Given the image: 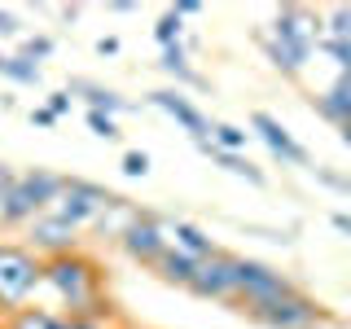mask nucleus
I'll use <instances>...</instances> for the list:
<instances>
[{
  "instance_id": "1",
  "label": "nucleus",
  "mask_w": 351,
  "mask_h": 329,
  "mask_svg": "<svg viewBox=\"0 0 351 329\" xmlns=\"http://www.w3.org/2000/svg\"><path fill=\"white\" fill-rule=\"evenodd\" d=\"M40 285H49L62 299L66 316H110V299L101 294V268L88 255L71 250V255L44 259V277Z\"/></svg>"
},
{
  "instance_id": "2",
  "label": "nucleus",
  "mask_w": 351,
  "mask_h": 329,
  "mask_svg": "<svg viewBox=\"0 0 351 329\" xmlns=\"http://www.w3.org/2000/svg\"><path fill=\"white\" fill-rule=\"evenodd\" d=\"M44 277V259L31 246L18 241H0V312L14 316L18 307L31 303V294L40 290Z\"/></svg>"
},
{
  "instance_id": "3",
  "label": "nucleus",
  "mask_w": 351,
  "mask_h": 329,
  "mask_svg": "<svg viewBox=\"0 0 351 329\" xmlns=\"http://www.w3.org/2000/svg\"><path fill=\"white\" fill-rule=\"evenodd\" d=\"M263 49H268V58H272L277 71L299 75L307 53H312V18H307V9H299V5L277 9V18H272V40H263Z\"/></svg>"
},
{
  "instance_id": "4",
  "label": "nucleus",
  "mask_w": 351,
  "mask_h": 329,
  "mask_svg": "<svg viewBox=\"0 0 351 329\" xmlns=\"http://www.w3.org/2000/svg\"><path fill=\"white\" fill-rule=\"evenodd\" d=\"M241 316H250V321L263 325V329H312V325H325L329 321L325 307L316 303V299H307L299 285H294L290 294H281V299H268V303H259V307H246Z\"/></svg>"
},
{
  "instance_id": "5",
  "label": "nucleus",
  "mask_w": 351,
  "mask_h": 329,
  "mask_svg": "<svg viewBox=\"0 0 351 329\" xmlns=\"http://www.w3.org/2000/svg\"><path fill=\"white\" fill-rule=\"evenodd\" d=\"M294 281L277 272L272 263L263 259H237V290H233V303L237 312H246V307H259L268 299H281V294H290Z\"/></svg>"
},
{
  "instance_id": "6",
  "label": "nucleus",
  "mask_w": 351,
  "mask_h": 329,
  "mask_svg": "<svg viewBox=\"0 0 351 329\" xmlns=\"http://www.w3.org/2000/svg\"><path fill=\"white\" fill-rule=\"evenodd\" d=\"M110 189H101V184H93V180H84V175H66V189L62 197L49 206V215L53 219H62V224H71L75 233H80L84 224H93L97 215H101V206L110 202Z\"/></svg>"
},
{
  "instance_id": "7",
  "label": "nucleus",
  "mask_w": 351,
  "mask_h": 329,
  "mask_svg": "<svg viewBox=\"0 0 351 329\" xmlns=\"http://www.w3.org/2000/svg\"><path fill=\"white\" fill-rule=\"evenodd\" d=\"M119 246H123V255H128L132 263L154 268V263L162 259V250L171 246V237H167V224H162L158 215H145V211H141V215L128 224V233L119 237Z\"/></svg>"
},
{
  "instance_id": "8",
  "label": "nucleus",
  "mask_w": 351,
  "mask_h": 329,
  "mask_svg": "<svg viewBox=\"0 0 351 329\" xmlns=\"http://www.w3.org/2000/svg\"><path fill=\"white\" fill-rule=\"evenodd\" d=\"M233 290H237V255H228V250H215L211 259H202L189 281V294L211 303H233Z\"/></svg>"
},
{
  "instance_id": "9",
  "label": "nucleus",
  "mask_w": 351,
  "mask_h": 329,
  "mask_svg": "<svg viewBox=\"0 0 351 329\" xmlns=\"http://www.w3.org/2000/svg\"><path fill=\"white\" fill-rule=\"evenodd\" d=\"M27 237H31V250H36L40 259H58V255L80 250V233H75L71 224H62V219H53L49 211L27 224Z\"/></svg>"
},
{
  "instance_id": "10",
  "label": "nucleus",
  "mask_w": 351,
  "mask_h": 329,
  "mask_svg": "<svg viewBox=\"0 0 351 329\" xmlns=\"http://www.w3.org/2000/svg\"><path fill=\"white\" fill-rule=\"evenodd\" d=\"M149 101L158 106L162 114H171V119H176V123H180L184 132H189V136H193V145L211 136V119H206V114H202V110H197V106H193L184 93H176V88H158V93H149Z\"/></svg>"
},
{
  "instance_id": "11",
  "label": "nucleus",
  "mask_w": 351,
  "mask_h": 329,
  "mask_svg": "<svg viewBox=\"0 0 351 329\" xmlns=\"http://www.w3.org/2000/svg\"><path fill=\"white\" fill-rule=\"evenodd\" d=\"M250 127L259 132V136H263V145H268L272 154H277L281 162H294V167H307V149H303L299 141H294V136H290V132H285V127H281V123H277L272 114H263V110H255V114H250Z\"/></svg>"
},
{
  "instance_id": "12",
  "label": "nucleus",
  "mask_w": 351,
  "mask_h": 329,
  "mask_svg": "<svg viewBox=\"0 0 351 329\" xmlns=\"http://www.w3.org/2000/svg\"><path fill=\"white\" fill-rule=\"evenodd\" d=\"M18 180L27 184V193L40 202V211H49V206L62 197V189H66V175L62 171H49V167H31V171H22Z\"/></svg>"
},
{
  "instance_id": "13",
  "label": "nucleus",
  "mask_w": 351,
  "mask_h": 329,
  "mask_svg": "<svg viewBox=\"0 0 351 329\" xmlns=\"http://www.w3.org/2000/svg\"><path fill=\"white\" fill-rule=\"evenodd\" d=\"M167 237H176V250H184V255L197 259V263H202V259H211L215 250H219L215 241L202 233V228L189 224V219H176V224H167Z\"/></svg>"
},
{
  "instance_id": "14",
  "label": "nucleus",
  "mask_w": 351,
  "mask_h": 329,
  "mask_svg": "<svg viewBox=\"0 0 351 329\" xmlns=\"http://www.w3.org/2000/svg\"><path fill=\"white\" fill-rule=\"evenodd\" d=\"M312 106H316V114H321V119H329V123L343 127L347 119H351V75H343V80L329 88V93H321Z\"/></svg>"
},
{
  "instance_id": "15",
  "label": "nucleus",
  "mask_w": 351,
  "mask_h": 329,
  "mask_svg": "<svg viewBox=\"0 0 351 329\" xmlns=\"http://www.w3.org/2000/svg\"><path fill=\"white\" fill-rule=\"evenodd\" d=\"M136 215H141V206H132L128 197H110V202L101 206V215H97L93 224H97V233H106V237H114V241H119V237L128 233V224H132Z\"/></svg>"
},
{
  "instance_id": "16",
  "label": "nucleus",
  "mask_w": 351,
  "mask_h": 329,
  "mask_svg": "<svg viewBox=\"0 0 351 329\" xmlns=\"http://www.w3.org/2000/svg\"><path fill=\"white\" fill-rule=\"evenodd\" d=\"M154 272H158V281H167V285H180V290H189V281H193V272H197V259H189L184 250L167 246V250H162V259L154 263Z\"/></svg>"
},
{
  "instance_id": "17",
  "label": "nucleus",
  "mask_w": 351,
  "mask_h": 329,
  "mask_svg": "<svg viewBox=\"0 0 351 329\" xmlns=\"http://www.w3.org/2000/svg\"><path fill=\"white\" fill-rule=\"evenodd\" d=\"M66 93H84V97H88V110H97V114H110V119H114L119 110L128 106L119 93H110V88H101V84H88V80H71V88H66Z\"/></svg>"
},
{
  "instance_id": "18",
  "label": "nucleus",
  "mask_w": 351,
  "mask_h": 329,
  "mask_svg": "<svg viewBox=\"0 0 351 329\" xmlns=\"http://www.w3.org/2000/svg\"><path fill=\"white\" fill-rule=\"evenodd\" d=\"M197 149L202 154H211V158L219 162L224 171H233V175H241V180H250V184H263V171L255 167V162L246 158V154H228V149H215L211 141H197Z\"/></svg>"
},
{
  "instance_id": "19",
  "label": "nucleus",
  "mask_w": 351,
  "mask_h": 329,
  "mask_svg": "<svg viewBox=\"0 0 351 329\" xmlns=\"http://www.w3.org/2000/svg\"><path fill=\"white\" fill-rule=\"evenodd\" d=\"M0 75H9L14 84H40V66L27 62L22 53H0Z\"/></svg>"
},
{
  "instance_id": "20",
  "label": "nucleus",
  "mask_w": 351,
  "mask_h": 329,
  "mask_svg": "<svg viewBox=\"0 0 351 329\" xmlns=\"http://www.w3.org/2000/svg\"><path fill=\"white\" fill-rule=\"evenodd\" d=\"M9 329H58V316L49 312V307H18L14 316H9Z\"/></svg>"
},
{
  "instance_id": "21",
  "label": "nucleus",
  "mask_w": 351,
  "mask_h": 329,
  "mask_svg": "<svg viewBox=\"0 0 351 329\" xmlns=\"http://www.w3.org/2000/svg\"><path fill=\"white\" fill-rule=\"evenodd\" d=\"M246 136H250V132H241V127H233V123H211V136H206V141H211L215 149L241 154V149H246Z\"/></svg>"
},
{
  "instance_id": "22",
  "label": "nucleus",
  "mask_w": 351,
  "mask_h": 329,
  "mask_svg": "<svg viewBox=\"0 0 351 329\" xmlns=\"http://www.w3.org/2000/svg\"><path fill=\"white\" fill-rule=\"evenodd\" d=\"M162 71L167 75H176V80H184V84H202L197 75L189 71V58H184V44H171V49H162Z\"/></svg>"
},
{
  "instance_id": "23",
  "label": "nucleus",
  "mask_w": 351,
  "mask_h": 329,
  "mask_svg": "<svg viewBox=\"0 0 351 329\" xmlns=\"http://www.w3.org/2000/svg\"><path fill=\"white\" fill-rule=\"evenodd\" d=\"M180 31H184V18H176L171 9L158 18V27H154V40L162 44V49H171V44H180Z\"/></svg>"
},
{
  "instance_id": "24",
  "label": "nucleus",
  "mask_w": 351,
  "mask_h": 329,
  "mask_svg": "<svg viewBox=\"0 0 351 329\" xmlns=\"http://www.w3.org/2000/svg\"><path fill=\"white\" fill-rule=\"evenodd\" d=\"M329 36H334V40H347V44H351V5H338V9H329Z\"/></svg>"
},
{
  "instance_id": "25",
  "label": "nucleus",
  "mask_w": 351,
  "mask_h": 329,
  "mask_svg": "<svg viewBox=\"0 0 351 329\" xmlns=\"http://www.w3.org/2000/svg\"><path fill=\"white\" fill-rule=\"evenodd\" d=\"M321 49H325V53H329V58H334L338 66H343V75H351V44H347V40L325 36V40H321Z\"/></svg>"
},
{
  "instance_id": "26",
  "label": "nucleus",
  "mask_w": 351,
  "mask_h": 329,
  "mask_svg": "<svg viewBox=\"0 0 351 329\" xmlns=\"http://www.w3.org/2000/svg\"><path fill=\"white\" fill-rule=\"evenodd\" d=\"M58 329H110V316H58Z\"/></svg>"
},
{
  "instance_id": "27",
  "label": "nucleus",
  "mask_w": 351,
  "mask_h": 329,
  "mask_svg": "<svg viewBox=\"0 0 351 329\" xmlns=\"http://www.w3.org/2000/svg\"><path fill=\"white\" fill-rule=\"evenodd\" d=\"M22 58H27V62H44V58H53V40H49V36H31L27 44H22Z\"/></svg>"
},
{
  "instance_id": "28",
  "label": "nucleus",
  "mask_w": 351,
  "mask_h": 329,
  "mask_svg": "<svg viewBox=\"0 0 351 329\" xmlns=\"http://www.w3.org/2000/svg\"><path fill=\"white\" fill-rule=\"evenodd\" d=\"M88 127H93L101 141H119V123H114L110 114H97V110H88Z\"/></svg>"
},
{
  "instance_id": "29",
  "label": "nucleus",
  "mask_w": 351,
  "mask_h": 329,
  "mask_svg": "<svg viewBox=\"0 0 351 329\" xmlns=\"http://www.w3.org/2000/svg\"><path fill=\"white\" fill-rule=\"evenodd\" d=\"M145 171H149V154L128 149V154H123V175H145Z\"/></svg>"
},
{
  "instance_id": "30",
  "label": "nucleus",
  "mask_w": 351,
  "mask_h": 329,
  "mask_svg": "<svg viewBox=\"0 0 351 329\" xmlns=\"http://www.w3.org/2000/svg\"><path fill=\"white\" fill-rule=\"evenodd\" d=\"M71 101H75L71 93H53V97H49V114H53V119H62L66 110H71Z\"/></svg>"
},
{
  "instance_id": "31",
  "label": "nucleus",
  "mask_w": 351,
  "mask_h": 329,
  "mask_svg": "<svg viewBox=\"0 0 351 329\" xmlns=\"http://www.w3.org/2000/svg\"><path fill=\"white\" fill-rule=\"evenodd\" d=\"M316 175H321L329 189H343V193H351V180H343V175H334V171H325V167H316Z\"/></svg>"
},
{
  "instance_id": "32",
  "label": "nucleus",
  "mask_w": 351,
  "mask_h": 329,
  "mask_svg": "<svg viewBox=\"0 0 351 329\" xmlns=\"http://www.w3.org/2000/svg\"><path fill=\"white\" fill-rule=\"evenodd\" d=\"M171 14H176V18H193V14H202V5H197V0H176Z\"/></svg>"
},
{
  "instance_id": "33",
  "label": "nucleus",
  "mask_w": 351,
  "mask_h": 329,
  "mask_svg": "<svg viewBox=\"0 0 351 329\" xmlns=\"http://www.w3.org/2000/svg\"><path fill=\"white\" fill-rule=\"evenodd\" d=\"M97 53H101V58H114V53H119V40L114 36H101V40H97Z\"/></svg>"
},
{
  "instance_id": "34",
  "label": "nucleus",
  "mask_w": 351,
  "mask_h": 329,
  "mask_svg": "<svg viewBox=\"0 0 351 329\" xmlns=\"http://www.w3.org/2000/svg\"><path fill=\"white\" fill-rule=\"evenodd\" d=\"M0 36H18V18L0 9Z\"/></svg>"
},
{
  "instance_id": "35",
  "label": "nucleus",
  "mask_w": 351,
  "mask_h": 329,
  "mask_svg": "<svg viewBox=\"0 0 351 329\" xmlns=\"http://www.w3.org/2000/svg\"><path fill=\"white\" fill-rule=\"evenodd\" d=\"M31 123H40V127H53L58 119L49 114V106H40V110H31Z\"/></svg>"
},
{
  "instance_id": "36",
  "label": "nucleus",
  "mask_w": 351,
  "mask_h": 329,
  "mask_svg": "<svg viewBox=\"0 0 351 329\" xmlns=\"http://www.w3.org/2000/svg\"><path fill=\"white\" fill-rule=\"evenodd\" d=\"M334 228H338V233H347V237H351V215H343V211H334Z\"/></svg>"
},
{
  "instance_id": "37",
  "label": "nucleus",
  "mask_w": 351,
  "mask_h": 329,
  "mask_svg": "<svg viewBox=\"0 0 351 329\" xmlns=\"http://www.w3.org/2000/svg\"><path fill=\"white\" fill-rule=\"evenodd\" d=\"M338 132H343V145L351 149V119H347V123H343V127H338Z\"/></svg>"
},
{
  "instance_id": "38",
  "label": "nucleus",
  "mask_w": 351,
  "mask_h": 329,
  "mask_svg": "<svg viewBox=\"0 0 351 329\" xmlns=\"http://www.w3.org/2000/svg\"><path fill=\"white\" fill-rule=\"evenodd\" d=\"M312 329H325V325H312Z\"/></svg>"
},
{
  "instance_id": "39",
  "label": "nucleus",
  "mask_w": 351,
  "mask_h": 329,
  "mask_svg": "<svg viewBox=\"0 0 351 329\" xmlns=\"http://www.w3.org/2000/svg\"><path fill=\"white\" fill-rule=\"evenodd\" d=\"M0 329H9V325H0Z\"/></svg>"
},
{
  "instance_id": "40",
  "label": "nucleus",
  "mask_w": 351,
  "mask_h": 329,
  "mask_svg": "<svg viewBox=\"0 0 351 329\" xmlns=\"http://www.w3.org/2000/svg\"><path fill=\"white\" fill-rule=\"evenodd\" d=\"M123 329H132V325H123Z\"/></svg>"
}]
</instances>
